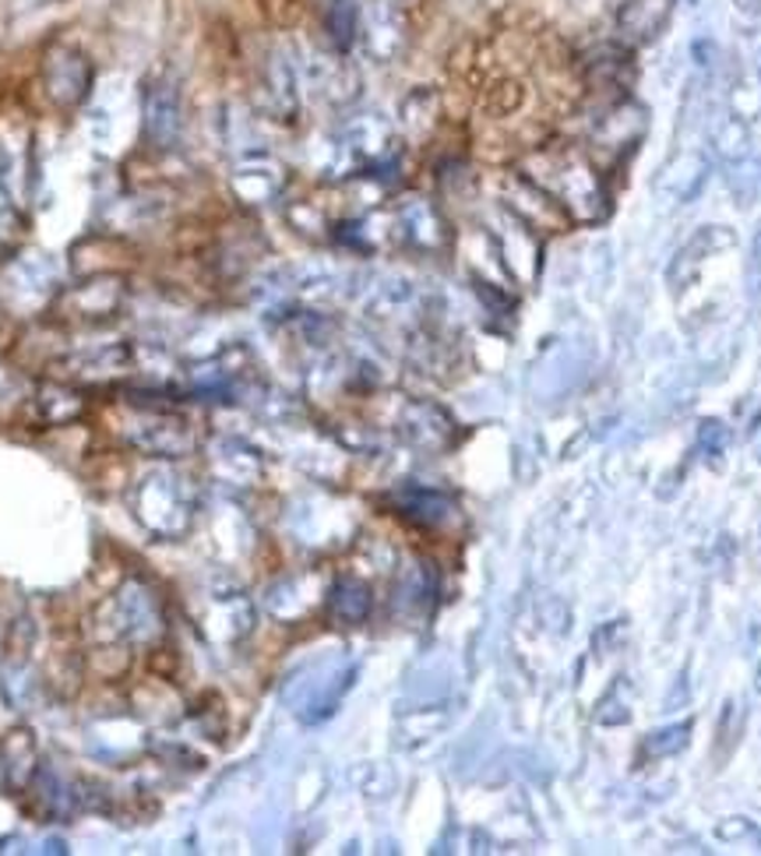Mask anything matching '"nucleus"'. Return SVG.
Returning a JSON list of instances; mask_svg holds the SVG:
<instances>
[{"label":"nucleus","mask_w":761,"mask_h":856,"mask_svg":"<svg viewBox=\"0 0 761 856\" xmlns=\"http://www.w3.org/2000/svg\"><path fill=\"white\" fill-rule=\"evenodd\" d=\"M536 184L547 190V195H554L564 211L572 208V216H578L585 223L603 216L606 195L596 177V166L582 152H575V148H560V152L543 156Z\"/></svg>","instance_id":"f257e3e1"},{"label":"nucleus","mask_w":761,"mask_h":856,"mask_svg":"<svg viewBox=\"0 0 761 856\" xmlns=\"http://www.w3.org/2000/svg\"><path fill=\"white\" fill-rule=\"evenodd\" d=\"M730 240H733V237H730L723 226H705V229L694 233L691 244L677 254V262L670 265V286H673V289H684V286L694 279V272H699L702 258H709L715 247H726Z\"/></svg>","instance_id":"f03ea898"},{"label":"nucleus","mask_w":761,"mask_h":856,"mask_svg":"<svg viewBox=\"0 0 761 856\" xmlns=\"http://www.w3.org/2000/svg\"><path fill=\"white\" fill-rule=\"evenodd\" d=\"M670 8H673V0H627L621 11V29L638 42L656 39L660 29L666 26Z\"/></svg>","instance_id":"7ed1b4c3"},{"label":"nucleus","mask_w":761,"mask_h":856,"mask_svg":"<svg viewBox=\"0 0 761 856\" xmlns=\"http://www.w3.org/2000/svg\"><path fill=\"white\" fill-rule=\"evenodd\" d=\"M691 734H694V722L684 719V722H673V726H663V730L648 734L645 744H642V758H673L681 755L684 747L691 744Z\"/></svg>","instance_id":"20e7f679"},{"label":"nucleus","mask_w":761,"mask_h":856,"mask_svg":"<svg viewBox=\"0 0 761 856\" xmlns=\"http://www.w3.org/2000/svg\"><path fill=\"white\" fill-rule=\"evenodd\" d=\"M624 677L614 683L611 691H606L599 701H596V712H593V719L599 722V726H624L627 719H632V709H627V698H624Z\"/></svg>","instance_id":"39448f33"},{"label":"nucleus","mask_w":761,"mask_h":856,"mask_svg":"<svg viewBox=\"0 0 761 856\" xmlns=\"http://www.w3.org/2000/svg\"><path fill=\"white\" fill-rule=\"evenodd\" d=\"M329 29H332L339 47H350L353 36L360 32V11L350 4V0H335L332 11H329Z\"/></svg>","instance_id":"423d86ee"},{"label":"nucleus","mask_w":761,"mask_h":856,"mask_svg":"<svg viewBox=\"0 0 761 856\" xmlns=\"http://www.w3.org/2000/svg\"><path fill=\"white\" fill-rule=\"evenodd\" d=\"M715 839L730 843V846H761V828L748 818H723L715 825Z\"/></svg>","instance_id":"0eeeda50"},{"label":"nucleus","mask_w":761,"mask_h":856,"mask_svg":"<svg viewBox=\"0 0 761 856\" xmlns=\"http://www.w3.org/2000/svg\"><path fill=\"white\" fill-rule=\"evenodd\" d=\"M726 444H730V426L723 420H702L699 423V452L702 455H709L712 462L723 459Z\"/></svg>","instance_id":"6e6552de"},{"label":"nucleus","mask_w":761,"mask_h":856,"mask_svg":"<svg viewBox=\"0 0 761 856\" xmlns=\"http://www.w3.org/2000/svg\"><path fill=\"white\" fill-rule=\"evenodd\" d=\"M748 286H751V293H754V296L761 293V223H758L754 237H751V258H748Z\"/></svg>","instance_id":"1a4fd4ad"},{"label":"nucleus","mask_w":761,"mask_h":856,"mask_svg":"<svg viewBox=\"0 0 761 856\" xmlns=\"http://www.w3.org/2000/svg\"><path fill=\"white\" fill-rule=\"evenodd\" d=\"M621 634H624V620H611V624H606V628L593 638V649H596V652H606V646H617Z\"/></svg>","instance_id":"9d476101"},{"label":"nucleus","mask_w":761,"mask_h":856,"mask_svg":"<svg viewBox=\"0 0 761 856\" xmlns=\"http://www.w3.org/2000/svg\"><path fill=\"white\" fill-rule=\"evenodd\" d=\"M733 8L741 11V14H748V18H758V11H761V0H733Z\"/></svg>","instance_id":"9b49d317"},{"label":"nucleus","mask_w":761,"mask_h":856,"mask_svg":"<svg viewBox=\"0 0 761 856\" xmlns=\"http://www.w3.org/2000/svg\"><path fill=\"white\" fill-rule=\"evenodd\" d=\"M754 688H758V695H761V662H758V673H754Z\"/></svg>","instance_id":"f8f14e48"},{"label":"nucleus","mask_w":761,"mask_h":856,"mask_svg":"<svg viewBox=\"0 0 761 856\" xmlns=\"http://www.w3.org/2000/svg\"><path fill=\"white\" fill-rule=\"evenodd\" d=\"M758 75H761V57H758Z\"/></svg>","instance_id":"ddd939ff"}]
</instances>
